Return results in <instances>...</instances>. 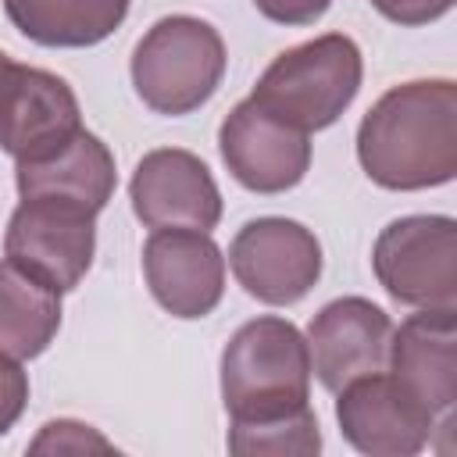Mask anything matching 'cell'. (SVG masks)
I'll use <instances>...</instances> for the list:
<instances>
[{
	"mask_svg": "<svg viewBox=\"0 0 457 457\" xmlns=\"http://www.w3.org/2000/svg\"><path fill=\"white\" fill-rule=\"evenodd\" d=\"M336 418L343 436L371 457H411L432 439L436 428V421L421 414L382 371L343 386Z\"/></svg>",
	"mask_w": 457,
	"mask_h": 457,
	"instance_id": "obj_14",
	"label": "cell"
},
{
	"mask_svg": "<svg viewBox=\"0 0 457 457\" xmlns=\"http://www.w3.org/2000/svg\"><path fill=\"white\" fill-rule=\"evenodd\" d=\"M218 146L232 179L250 193H286L307 175L311 164L307 132L264 111L250 96L221 121Z\"/></svg>",
	"mask_w": 457,
	"mask_h": 457,
	"instance_id": "obj_9",
	"label": "cell"
},
{
	"mask_svg": "<svg viewBox=\"0 0 457 457\" xmlns=\"http://www.w3.org/2000/svg\"><path fill=\"white\" fill-rule=\"evenodd\" d=\"M11 25L39 46H93L129 14V0H4Z\"/></svg>",
	"mask_w": 457,
	"mask_h": 457,
	"instance_id": "obj_16",
	"label": "cell"
},
{
	"mask_svg": "<svg viewBox=\"0 0 457 457\" xmlns=\"http://www.w3.org/2000/svg\"><path fill=\"white\" fill-rule=\"evenodd\" d=\"M225 75V43L214 25L171 14L146 29L132 50V86L157 114H189L207 104Z\"/></svg>",
	"mask_w": 457,
	"mask_h": 457,
	"instance_id": "obj_4",
	"label": "cell"
},
{
	"mask_svg": "<svg viewBox=\"0 0 457 457\" xmlns=\"http://www.w3.org/2000/svg\"><path fill=\"white\" fill-rule=\"evenodd\" d=\"M389 378L400 393L436 421V428L453 425L457 400V328L453 307H421L389 339Z\"/></svg>",
	"mask_w": 457,
	"mask_h": 457,
	"instance_id": "obj_10",
	"label": "cell"
},
{
	"mask_svg": "<svg viewBox=\"0 0 457 457\" xmlns=\"http://www.w3.org/2000/svg\"><path fill=\"white\" fill-rule=\"evenodd\" d=\"M25 400H29V378H25V371L18 368V361L0 357V436L21 418Z\"/></svg>",
	"mask_w": 457,
	"mask_h": 457,
	"instance_id": "obj_20",
	"label": "cell"
},
{
	"mask_svg": "<svg viewBox=\"0 0 457 457\" xmlns=\"http://www.w3.org/2000/svg\"><path fill=\"white\" fill-rule=\"evenodd\" d=\"M32 453H89V450H100V453H111L114 446L89 425L82 421H50L43 425L39 439L29 446Z\"/></svg>",
	"mask_w": 457,
	"mask_h": 457,
	"instance_id": "obj_19",
	"label": "cell"
},
{
	"mask_svg": "<svg viewBox=\"0 0 457 457\" xmlns=\"http://www.w3.org/2000/svg\"><path fill=\"white\" fill-rule=\"evenodd\" d=\"M93 211L61 196H21L4 236V253L36 282L68 293L93 264Z\"/></svg>",
	"mask_w": 457,
	"mask_h": 457,
	"instance_id": "obj_5",
	"label": "cell"
},
{
	"mask_svg": "<svg viewBox=\"0 0 457 457\" xmlns=\"http://www.w3.org/2000/svg\"><path fill=\"white\" fill-rule=\"evenodd\" d=\"M389 339H393V321L378 303L364 296L332 300L314 314L307 328L311 371L328 393H339L353 378L386 368Z\"/></svg>",
	"mask_w": 457,
	"mask_h": 457,
	"instance_id": "obj_12",
	"label": "cell"
},
{
	"mask_svg": "<svg viewBox=\"0 0 457 457\" xmlns=\"http://www.w3.org/2000/svg\"><path fill=\"white\" fill-rule=\"evenodd\" d=\"M132 211L146 228L211 232L221 218V193L207 164L189 150H150L129 182Z\"/></svg>",
	"mask_w": 457,
	"mask_h": 457,
	"instance_id": "obj_11",
	"label": "cell"
},
{
	"mask_svg": "<svg viewBox=\"0 0 457 457\" xmlns=\"http://www.w3.org/2000/svg\"><path fill=\"white\" fill-rule=\"evenodd\" d=\"M311 353L286 318L246 321L221 353V400L232 421H264L307 407Z\"/></svg>",
	"mask_w": 457,
	"mask_h": 457,
	"instance_id": "obj_2",
	"label": "cell"
},
{
	"mask_svg": "<svg viewBox=\"0 0 457 457\" xmlns=\"http://www.w3.org/2000/svg\"><path fill=\"white\" fill-rule=\"evenodd\" d=\"M143 271L154 300L175 318L211 314L225 289V257L196 228H157L143 246Z\"/></svg>",
	"mask_w": 457,
	"mask_h": 457,
	"instance_id": "obj_13",
	"label": "cell"
},
{
	"mask_svg": "<svg viewBox=\"0 0 457 457\" xmlns=\"http://www.w3.org/2000/svg\"><path fill=\"white\" fill-rule=\"evenodd\" d=\"M361 50L343 32H325L282 50L257 79L250 100L300 132L328 129L361 89Z\"/></svg>",
	"mask_w": 457,
	"mask_h": 457,
	"instance_id": "obj_3",
	"label": "cell"
},
{
	"mask_svg": "<svg viewBox=\"0 0 457 457\" xmlns=\"http://www.w3.org/2000/svg\"><path fill=\"white\" fill-rule=\"evenodd\" d=\"M371 7L396 25H428L443 18L453 7V0H371Z\"/></svg>",
	"mask_w": 457,
	"mask_h": 457,
	"instance_id": "obj_21",
	"label": "cell"
},
{
	"mask_svg": "<svg viewBox=\"0 0 457 457\" xmlns=\"http://www.w3.org/2000/svg\"><path fill=\"white\" fill-rule=\"evenodd\" d=\"M382 289L411 307H453L457 300V221L411 214L382 228L371 253Z\"/></svg>",
	"mask_w": 457,
	"mask_h": 457,
	"instance_id": "obj_6",
	"label": "cell"
},
{
	"mask_svg": "<svg viewBox=\"0 0 457 457\" xmlns=\"http://www.w3.org/2000/svg\"><path fill=\"white\" fill-rule=\"evenodd\" d=\"M357 157L382 189H428L457 175V86L418 79L382 93L357 129Z\"/></svg>",
	"mask_w": 457,
	"mask_h": 457,
	"instance_id": "obj_1",
	"label": "cell"
},
{
	"mask_svg": "<svg viewBox=\"0 0 457 457\" xmlns=\"http://www.w3.org/2000/svg\"><path fill=\"white\" fill-rule=\"evenodd\" d=\"M332 0H253V7L278 25H311L328 11Z\"/></svg>",
	"mask_w": 457,
	"mask_h": 457,
	"instance_id": "obj_22",
	"label": "cell"
},
{
	"mask_svg": "<svg viewBox=\"0 0 457 457\" xmlns=\"http://www.w3.org/2000/svg\"><path fill=\"white\" fill-rule=\"evenodd\" d=\"M228 450L236 457H257V453H293V457H307L321 450V432H318V418L307 407L282 414V418H264V421H232L228 425Z\"/></svg>",
	"mask_w": 457,
	"mask_h": 457,
	"instance_id": "obj_18",
	"label": "cell"
},
{
	"mask_svg": "<svg viewBox=\"0 0 457 457\" xmlns=\"http://www.w3.org/2000/svg\"><path fill=\"white\" fill-rule=\"evenodd\" d=\"M82 129L71 86L43 68L7 61L0 71V150L14 161H39Z\"/></svg>",
	"mask_w": 457,
	"mask_h": 457,
	"instance_id": "obj_8",
	"label": "cell"
},
{
	"mask_svg": "<svg viewBox=\"0 0 457 457\" xmlns=\"http://www.w3.org/2000/svg\"><path fill=\"white\" fill-rule=\"evenodd\" d=\"M228 264L250 296L271 307H289L314 289L321 275V243L300 221L257 218L236 232Z\"/></svg>",
	"mask_w": 457,
	"mask_h": 457,
	"instance_id": "obj_7",
	"label": "cell"
},
{
	"mask_svg": "<svg viewBox=\"0 0 457 457\" xmlns=\"http://www.w3.org/2000/svg\"><path fill=\"white\" fill-rule=\"evenodd\" d=\"M61 293L0 261V357H39L61 328Z\"/></svg>",
	"mask_w": 457,
	"mask_h": 457,
	"instance_id": "obj_17",
	"label": "cell"
},
{
	"mask_svg": "<svg viewBox=\"0 0 457 457\" xmlns=\"http://www.w3.org/2000/svg\"><path fill=\"white\" fill-rule=\"evenodd\" d=\"M7 61H11V57H7L4 50H0V71H4V64H7Z\"/></svg>",
	"mask_w": 457,
	"mask_h": 457,
	"instance_id": "obj_23",
	"label": "cell"
},
{
	"mask_svg": "<svg viewBox=\"0 0 457 457\" xmlns=\"http://www.w3.org/2000/svg\"><path fill=\"white\" fill-rule=\"evenodd\" d=\"M14 179L21 196H61L100 214L114 193V157L93 132L79 129L61 150L18 161Z\"/></svg>",
	"mask_w": 457,
	"mask_h": 457,
	"instance_id": "obj_15",
	"label": "cell"
}]
</instances>
